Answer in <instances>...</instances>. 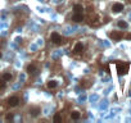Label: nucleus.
I'll return each mask as SVG.
<instances>
[{"label": "nucleus", "instance_id": "obj_1", "mask_svg": "<svg viewBox=\"0 0 131 123\" xmlns=\"http://www.w3.org/2000/svg\"><path fill=\"white\" fill-rule=\"evenodd\" d=\"M130 66L127 63H117V75L118 76H125L128 72Z\"/></svg>", "mask_w": 131, "mask_h": 123}, {"label": "nucleus", "instance_id": "obj_2", "mask_svg": "<svg viewBox=\"0 0 131 123\" xmlns=\"http://www.w3.org/2000/svg\"><path fill=\"white\" fill-rule=\"evenodd\" d=\"M50 41H51L53 44H55V45H60V44L63 42V37H62L58 32H51V35H50Z\"/></svg>", "mask_w": 131, "mask_h": 123}, {"label": "nucleus", "instance_id": "obj_3", "mask_svg": "<svg viewBox=\"0 0 131 123\" xmlns=\"http://www.w3.org/2000/svg\"><path fill=\"white\" fill-rule=\"evenodd\" d=\"M8 105L9 106H12V108H14V106H18L19 105V103H21V99L18 97V96H10L9 99H8Z\"/></svg>", "mask_w": 131, "mask_h": 123}, {"label": "nucleus", "instance_id": "obj_4", "mask_svg": "<svg viewBox=\"0 0 131 123\" xmlns=\"http://www.w3.org/2000/svg\"><path fill=\"white\" fill-rule=\"evenodd\" d=\"M123 9H125V5L122 3H114L112 5V12L113 13H121V12H123Z\"/></svg>", "mask_w": 131, "mask_h": 123}, {"label": "nucleus", "instance_id": "obj_5", "mask_svg": "<svg viewBox=\"0 0 131 123\" xmlns=\"http://www.w3.org/2000/svg\"><path fill=\"white\" fill-rule=\"evenodd\" d=\"M84 51V44L82 42H76L75 46H73V53L75 54H80Z\"/></svg>", "mask_w": 131, "mask_h": 123}, {"label": "nucleus", "instance_id": "obj_6", "mask_svg": "<svg viewBox=\"0 0 131 123\" xmlns=\"http://www.w3.org/2000/svg\"><path fill=\"white\" fill-rule=\"evenodd\" d=\"M72 21L76 22V23L82 22V21H84V14H82V13H75V14L72 16Z\"/></svg>", "mask_w": 131, "mask_h": 123}, {"label": "nucleus", "instance_id": "obj_7", "mask_svg": "<svg viewBox=\"0 0 131 123\" xmlns=\"http://www.w3.org/2000/svg\"><path fill=\"white\" fill-rule=\"evenodd\" d=\"M30 113V115L31 117H37L40 113H41V110H40V108H37V106H32V108H30V110H28Z\"/></svg>", "mask_w": 131, "mask_h": 123}, {"label": "nucleus", "instance_id": "obj_8", "mask_svg": "<svg viewBox=\"0 0 131 123\" xmlns=\"http://www.w3.org/2000/svg\"><path fill=\"white\" fill-rule=\"evenodd\" d=\"M109 36H111V39H113V40H121V39L123 37V35H122L121 32H118V31H113Z\"/></svg>", "mask_w": 131, "mask_h": 123}, {"label": "nucleus", "instance_id": "obj_9", "mask_svg": "<svg viewBox=\"0 0 131 123\" xmlns=\"http://www.w3.org/2000/svg\"><path fill=\"white\" fill-rule=\"evenodd\" d=\"M36 71H37V68H36V66H35V64H28V66H27L26 72H27L28 75H35V73H36Z\"/></svg>", "mask_w": 131, "mask_h": 123}, {"label": "nucleus", "instance_id": "obj_10", "mask_svg": "<svg viewBox=\"0 0 131 123\" xmlns=\"http://www.w3.org/2000/svg\"><path fill=\"white\" fill-rule=\"evenodd\" d=\"M117 26H118L121 30H126V28H128V23H127L126 21H123V19H119V21L117 22Z\"/></svg>", "mask_w": 131, "mask_h": 123}, {"label": "nucleus", "instance_id": "obj_11", "mask_svg": "<svg viewBox=\"0 0 131 123\" xmlns=\"http://www.w3.org/2000/svg\"><path fill=\"white\" fill-rule=\"evenodd\" d=\"M57 86H58V82L57 81H54V80H50L48 83H46V87L49 89V90H53V89H57Z\"/></svg>", "mask_w": 131, "mask_h": 123}, {"label": "nucleus", "instance_id": "obj_12", "mask_svg": "<svg viewBox=\"0 0 131 123\" xmlns=\"http://www.w3.org/2000/svg\"><path fill=\"white\" fill-rule=\"evenodd\" d=\"M0 78H3L4 81H7V82H8V81H10V80L13 78V76H12V73H10V72H4Z\"/></svg>", "mask_w": 131, "mask_h": 123}, {"label": "nucleus", "instance_id": "obj_13", "mask_svg": "<svg viewBox=\"0 0 131 123\" xmlns=\"http://www.w3.org/2000/svg\"><path fill=\"white\" fill-rule=\"evenodd\" d=\"M71 118H72L73 120H79V119L81 118V114H80V112H77V110H73V112H71Z\"/></svg>", "mask_w": 131, "mask_h": 123}, {"label": "nucleus", "instance_id": "obj_14", "mask_svg": "<svg viewBox=\"0 0 131 123\" xmlns=\"http://www.w3.org/2000/svg\"><path fill=\"white\" fill-rule=\"evenodd\" d=\"M73 10H75V13H82V12H84L82 4H75V5H73Z\"/></svg>", "mask_w": 131, "mask_h": 123}, {"label": "nucleus", "instance_id": "obj_15", "mask_svg": "<svg viewBox=\"0 0 131 123\" xmlns=\"http://www.w3.org/2000/svg\"><path fill=\"white\" fill-rule=\"evenodd\" d=\"M53 120H54V123H60L62 122V115L60 114H55L54 118H53Z\"/></svg>", "mask_w": 131, "mask_h": 123}, {"label": "nucleus", "instance_id": "obj_16", "mask_svg": "<svg viewBox=\"0 0 131 123\" xmlns=\"http://www.w3.org/2000/svg\"><path fill=\"white\" fill-rule=\"evenodd\" d=\"M13 118H14V114H13V113H8V114L5 115V120H7V122L13 120Z\"/></svg>", "mask_w": 131, "mask_h": 123}, {"label": "nucleus", "instance_id": "obj_17", "mask_svg": "<svg viewBox=\"0 0 131 123\" xmlns=\"http://www.w3.org/2000/svg\"><path fill=\"white\" fill-rule=\"evenodd\" d=\"M7 87V81H4L3 78H0V90H4Z\"/></svg>", "mask_w": 131, "mask_h": 123}, {"label": "nucleus", "instance_id": "obj_18", "mask_svg": "<svg viewBox=\"0 0 131 123\" xmlns=\"http://www.w3.org/2000/svg\"><path fill=\"white\" fill-rule=\"evenodd\" d=\"M2 56H3V54H2V51H0V59H2Z\"/></svg>", "mask_w": 131, "mask_h": 123}]
</instances>
